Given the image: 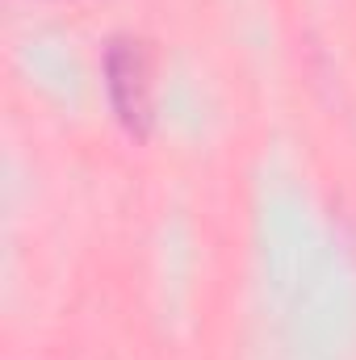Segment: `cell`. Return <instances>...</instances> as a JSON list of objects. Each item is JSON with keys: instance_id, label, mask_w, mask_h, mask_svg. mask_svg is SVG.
I'll return each instance as SVG.
<instances>
[{"instance_id": "1", "label": "cell", "mask_w": 356, "mask_h": 360, "mask_svg": "<svg viewBox=\"0 0 356 360\" xmlns=\"http://www.w3.org/2000/svg\"><path fill=\"white\" fill-rule=\"evenodd\" d=\"M105 89H109V105H113L122 130L134 139H147L151 117H155V101H151V46L143 38H134V34L109 38Z\"/></svg>"}]
</instances>
